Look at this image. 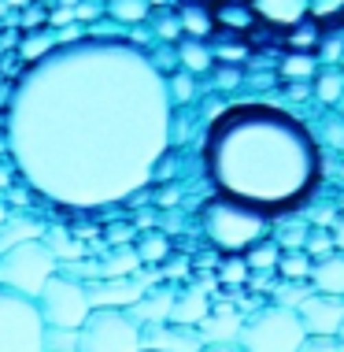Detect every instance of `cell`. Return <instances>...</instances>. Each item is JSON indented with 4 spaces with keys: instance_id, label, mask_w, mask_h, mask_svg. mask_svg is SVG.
<instances>
[{
    "instance_id": "34",
    "label": "cell",
    "mask_w": 344,
    "mask_h": 352,
    "mask_svg": "<svg viewBox=\"0 0 344 352\" xmlns=\"http://www.w3.org/2000/svg\"><path fill=\"white\" fill-rule=\"evenodd\" d=\"M311 37H314V30H300V34H296V41H300V45H308Z\"/></svg>"
},
{
    "instance_id": "32",
    "label": "cell",
    "mask_w": 344,
    "mask_h": 352,
    "mask_svg": "<svg viewBox=\"0 0 344 352\" xmlns=\"http://www.w3.org/2000/svg\"><path fill=\"white\" fill-rule=\"evenodd\" d=\"M244 274H248V263H244V260H233V263H226L222 278H226V282H241Z\"/></svg>"
},
{
    "instance_id": "33",
    "label": "cell",
    "mask_w": 344,
    "mask_h": 352,
    "mask_svg": "<svg viewBox=\"0 0 344 352\" xmlns=\"http://www.w3.org/2000/svg\"><path fill=\"white\" fill-rule=\"evenodd\" d=\"M200 352H241V349H237V345H204Z\"/></svg>"
},
{
    "instance_id": "17",
    "label": "cell",
    "mask_w": 344,
    "mask_h": 352,
    "mask_svg": "<svg viewBox=\"0 0 344 352\" xmlns=\"http://www.w3.org/2000/svg\"><path fill=\"white\" fill-rule=\"evenodd\" d=\"M211 311V304H207V293H200V289H189L185 297H178L174 300V308H170V322L174 327H200L204 322V316Z\"/></svg>"
},
{
    "instance_id": "36",
    "label": "cell",
    "mask_w": 344,
    "mask_h": 352,
    "mask_svg": "<svg viewBox=\"0 0 344 352\" xmlns=\"http://www.w3.org/2000/svg\"><path fill=\"white\" fill-rule=\"evenodd\" d=\"M170 0H148V8H167Z\"/></svg>"
},
{
    "instance_id": "37",
    "label": "cell",
    "mask_w": 344,
    "mask_h": 352,
    "mask_svg": "<svg viewBox=\"0 0 344 352\" xmlns=\"http://www.w3.org/2000/svg\"><path fill=\"white\" fill-rule=\"evenodd\" d=\"M337 349L344 352V327H341V334H337Z\"/></svg>"
},
{
    "instance_id": "23",
    "label": "cell",
    "mask_w": 344,
    "mask_h": 352,
    "mask_svg": "<svg viewBox=\"0 0 344 352\" xmlns=\"http://www.w3.org/2000/svg\"><path fill=\"white\" fill-rule=\"evenodd\" d=\"M311 293H314V289H311L308 282H282V285H278V300H274V304H282V308H293V311H296L303 300L311 297Z\"/></svg>"
},
{
    "instance_id": "18",
    "label": "cell",
    "mask_w": 344,
    "mask_h": 352,
    "mask_svg": "<svg viewBox=\"0 0 344 352\" xmlns=\"http://www.w3.org/2000/svg\"><path fill=\"white\" fill-rule=\"evenodd\" d=\"M104 8H108V15L115 19V23L122 26H133V23H145V19H152V8L148 0H104Z\"/></svg>"
},
{
    "instance_id": "28",
    "label": "cell",
    "mask_w": 344,
    "mask_h": 352,
    "mask_svg": "<svg viewBox=\"0 0 344 352\" xmlns=\"http://www.w3.org/2000/svg\"><path fill=\"white\" fill-rule=\"evenodd\" d=\"M296 352H341V349H337V338H311L308 334Z\"/></svg>"
},
{
    "instance_id": "27",
    "label": "cell",
    "mask_w": 344,
    "mask_h": 352,
    "mask_svg": "<svg viewBox=\"0 0 344 352\" xmlns=\"http://www.w3.org/2000/svg\"><path fill=\"white\" fill-rule=\"evenodd\" d=\"M341 12H344V0H311L308 4V15H314V19H333Z\"/></svg>"
},
{
    "instance_id": "13",
    "label": "cell",
    "mask_w": 344,
    "mask_h": 352,
    "mask_svg": "<svg viewBox=\"0 0 344 352\" xmlns=\"http://www.w3.org/2000/svg\"><path fill=\"white\" fill-rule=\"evenodd\" d=\"M308 4L311 0H248V8L274 26H300L308 15Z\"/></svg>"
},
{
    "instance_id": "24",
    "label": "cell",
    "mask_w": 344,
    "mask_h": 352,
    "mask_svg": "<svg viewBox=\"0 0 344 352\" xmlns=\"http://www.w3.org/2000/svg\"><path fill=\"white\" fill-rule=\"evenodd\" d=\"M189 97H193V74L178 71L174 78H167V100H170V108H174V104H185Z\"/></svg>"
},
{
    "instance_id": "35",
    "label": "cell",
    "mask_w": 344,
    "mask_h": 352,
    "mask_svg": "<svg viewBox=\"0 0 344 352\" xmlns=\"http://www.w3.org/2000/svg\"><path fill=\"white\" fill-rule=\"evenodd\" d=\"M333 245H337V249H344V223L337 226V237H333Z\"/></svg>"
},
{
    "instance_id": "25",
    "label": "cell",
    "mask_w": 344,
    "mask_h": 352,
    "mask_svg": "<svg viewBox=\"0 0 344 352\" xmlns=\"http://www.w3.org/2000/svg\"><path fill=\"white\" fill-rule=\"evenodd\" d=\"M278 245H271V241H266V245H252V249H248V267H271V263H278Z\"/></svg>"
},
{
    "instance_id": "20",
    "label": "cell",
    "mask_w": 344,
    "mask_h": 352,
    "mask_svg": "<svg viewBox=\"0 0 344 352\" xmlns=\"http://www.w3.org/2000/svg\"><path fill=\"white\" fill-rule=\"evenodd\" d=\"M178 23H181V30H185L189 37H193V41H204V37L211 34L215 19L207 15L204 8H196V4H193V8H185V12H181V19H178Z\"/></svg>"
},
{
    "instance_id": "26",
    "label": "cell",
    "mask_w": 344,
    "mask_h": 352,
    "mask_svg": "<svg viewBox=\"0 0 344 352\" xmlns=\"http://www.w3.org/2000/svg\"><path fill=\"white\" fill-rule=\"evenodd\" d=\"M163 252H167V241H163V237H148V241L137 249V260H141V263H156V260H163Z\"/></svg>"
},
{
    "instance_id": "30",
    "label": "cell",
    "mask_w": 344,
    "mask_h": 352,
    "mask_svg": "<svg viewBox=\"0 0 344 352\" xmlns=\"http://www.w3.org/2000/svg\"><path fill=\"white\" fill-rule=\"evenodd\" d=\"M337 93H341V78L337 74H322V82H319V97L322 100H337Z\"/></svg>"
},
{
    "instance_id": "31",
    "label": "cell",
    "mask_w": 344,
    "mask_h": 352,
    "mask_svg": "<svg viewBox=\"0 0 344 352\" xmlns=\"http://www.w3.org/2000/svg\"><path fill=\"white\" fill-rule=\"evenodd\" d=\"M178 30H181L178 19H170L167 12H163V15H156V34H159V37H178Z\"/></svg>"
},
{
    "instance_id": "11",
    "label": "cell",
    "mask_w": 344,
    "mask_h": 352,
    "mask_svg": "<svg viewBox=\"0 0 344 352\" xmlns=\"http://www.w3.org/2000/svg\"><path fill=\"white\" fill-rule=\"evenodd\" d=\"M204 341L193 327H174V322H159V327H141V352H200Z\"/></svg>"
},
{
    "instance_id": "10",
    "label": "cell",
    "mask_w": 344,
    "mask_h": 352,
    "mask_svg": "<svg viewBox=\"0 0 344 352\" xmlns=\"http://www.w3.org/2000/svg\"><path fill=\"white\" fill-rule=\"evenodd\" d=\"M303 334L311 338H337L344 327V297H326V293H311L308 300L296 308Z\"/></svg>"
},
{
    "instance_id": "16",
    "label": "cell",
    "mask_w": 344,
    "mask_h": 352,
    "mask_svg": "<svg viewBox=\"0 0 344 352\" xmlns=\"http://www.w3.org/2000/svg\"><path fill=\"white\" fill-rule=\"evenodd\" d=\"M311 285H314V293L344 297V256H326L322 263H314L311 267Z\"/></svg>"
},
{
    "instance_id": "1",
    "label": "cell",
    "mask_w": 344,
    "mask_h": 352,
    "mask_svg": "<svg viewBox=\"0 0 344 352\" xmlns=\"http://www.w3.org/2000/svg\"><path fill=\"white\" fill-rule=\"evenodd\" d=\"M174 108L152 56L115 37L63 41L34 60L8 104L19 175L71 208L119 204L148 186Z\"/></svg>"
},
{
    "instance_id": "15",
    "label": "cell",
    "mask_w": 344,
    "mask_h": 352,
    "mask_svg": "<svg viewBox=\"0 0 344 352\" xmlns=\"http://www.w3.org/2000/svg\"><path fill=\"white\" fill-rule=\"evenodd\" d=\"M45 237V226L30 215H8L0 223V252H8L12 245H23V241H41Z\"/></svg>"
},
{
    "instance_id": "8",
    "label": "cell",
    "mask_w": 344,
    "mask_h": 352,
    "mask_svg": "<svg viewBox=\"0 0 344 352\" xmlns=\"http://www.w3.org/2000/svg\"><path fill=\"white\" fill-rule=\"evenodd\" d=\"M45 322L30 297L0 285V352H41Z\"/></svg>"
},
{
    "instance_id": "38",
    "label": "cell",
    "mask_w": 344,
    "mask_h": 352,
    "mask_svg": "<svg viewBox=\"0 0 344 352\" xmlns=\"http://www.w3.org/2000/svg\"><path fill=\"white\" fill-rule=\"evenodd\" d=\"M4 219H8V208H4V204H0V223H4Z\"/></svg>"
},
{
    "instance_id": "22",
    "label": "cell",
    "mask_w": 344,
    "mask_h": 352,
    "mask_svg": "<svg viewBox=\"0 0 344 352\" xmlns=\"http://www.w3.org/2000/svg\"><path fill=\"white\" fill-rule=\"evenodd\" d=\"M41 352H78V330H52V327H45Z\"/></svg>"
},
{
    "instance_id": "19",
    "label": "cell",
    "mask_w": 344,
    "mask_h": 352,
    "mask_svg": "<svg viewBox=\"0 0 344 352\" xmlns=\"http://www.w3.org/2000/svg\"><path fill=\"white\" fill-rule=\"evenodd\" d=\"M178 60H181V71L185 74H200L211 67V52H207L204 41H193V37H185V41L178 45Z\"/></svg>"
},
{
    "instance_id": "21",
    "label": "cell",
    "mask_w": 344,
    "mask_h": 352,
    "mask_svg": "<svg viewBox=\"0 0 344 352\" xmlns=\"http://www.w3.org/2000/svg\"><path fill=\"white\" fill-rule=\"evenodd\" d=\"M278 267L285 274V282H303V278H311L314 263L308 260V252H289V256H278Z\"/></svg>"
},
{
    "instance_id": "6",
    "label": "cell",
    "mask_w": 344,
    "mask_h": 352,
    "mask_svg": "<svg viewBox=\"0 0 344 352\" xmlns=\"http://www.w3.org/2000/svg\"><path fill=\"white\" fill-rule=\"evenodd\" d=\"M78 352H141V327L130 311L93 308L78 327Z\"/></svg>"
},
{
    "instance_id": "5",
    "label": "cell",
    "mask_w": 344,
    "mask_h": 352,
    "mask_svg": "<svg viewBox=\"0 0 344 352\" xmlns=\"http://www.w3.org/2000/svg\"><path fill=\"white\" fill-rule=\"evenodd\" d=\"M266 223H271L266 215L252 212L244 204L222 201V197H215L204 212V230L222 252H244L252 245H260V237L266 234Z\"/></svg>"
},
{
    "instance_id": "12",
    "label": "cell",
    "mask_w": 344,
    "mask_h": 352,
    "mask_svg": "<svg viewBox=\"0 0 344 352\" xmlns=\"http://www.w3.org/2000/svg\"><path fill=\"white\" fill-rule=\"evenodd\" d=\"M241 316L233 308H218V311H207L204 322L196 327V334L204 345H237V334H241Z\"/></svg>"
},
{
    "instance_id": "9",
    "label": "cell",
    "mask_w": 344,
    "mask_h": 352,
    "mask_svg": "<svg viewBox=\"0 0 344 352\" xmlns=\"http://www.w3.org/2000/svg\"><path fill=\"white\" fill-rule=\"evenodd\" d=\"M148 293V278H137V274H126V278H89L85 282V297H89V308H119L126 311L133 308L141 297Z\"/></svg>"
},
{
    "instance_id": "4",
    "label": "cell",
    "mask_w": 344,
    "mask_h": 352,
    "mask_svg": "<svg viewBox=\"0 0 344 352\" xmlns=\"http://www.w3.org/2000/svg\"><path fill=\"white\" fill-rule=\"evenodd\" d=\"M308 338L296 319L293 308L282 304H266V308L252 311L241 322V334H237V349L241 352H296L300 341Z\"/></svg>"
},
{
    "instance_id": "29",
    "label": "cell",
    "mask_w": 344,
    "mask_h": 352,
    "mask_svg": "<svg viewBox=\"0 0 344 352\" xmlns=\"http://www.w3.org/2000/svg\"><path fill=\"white\" fill-rule=\"evenodd\" d=\"M311 71H314L311 56H300V52L289 56V60L282 63V74H289V78H293V74H311Z\"/></svg>"
},
{
    "instance_id": "7",
    "label": "cell",
    "mask_w": 344,
    "mask_h": 352,
    "mask_svg": "<svg viewBox=\"0 0 344 352\" xmlns=\"http://www.w3.org/2000/svg\"><path fill=\"white\" fill-rule=\"evenodd\" d=\"M37 311H41V322L52 330H78L85 316H89V297H85V282L71 278V274L56 271L45 289L37 293Z\"/></svg>"
},
{
    "instance_id": "3",
    "label": "cell",
    "mask_w": 344,
    "mask_h": 352,
    "mask_svg": "<svg viewBox=\"0 0 344 352\" xmlns=\"http://www.w3.org/2000/svg\"><path fill=\"white\" fill-rule=\"evenodd\" d=\"M60 271V256L49 241H23L12 245L8 252H0V285L19 293V297L37 300V293L45 289V282Z\"/></svg>"
},
{
    "instance_id": "14",
    "label": "cell",
    "mask_w": 344,
    "mask_h": 352,
    "mask_svg": "<svg viewBox=\"0 0 344 352\" xmlns=\"http://www.w3.org/2000/svg\"><path fill=\"white\" fill-rule=\"evenodd\" d=\"M170 308H174V293H167V289H159V293H145L130 311V319L137 322V327H159V322H170Z\"/></svg>"
},
{
    "instance_id": "2",
    "label": "cell",
    "mask_w": 344,
    "mask_h": 352,
    "mask_svg": "<svg viewBox=\"0 0 344 352\" xmlns=\"http://www.w3.org/2000/svg\"><path fill=\"white\" fill-rule=\"evenodd\" d=\"M204 167L222 201L271 219L303 204L319 186V141L274 104H233L207 126Z\"/></svg>"
}]
</instances>
